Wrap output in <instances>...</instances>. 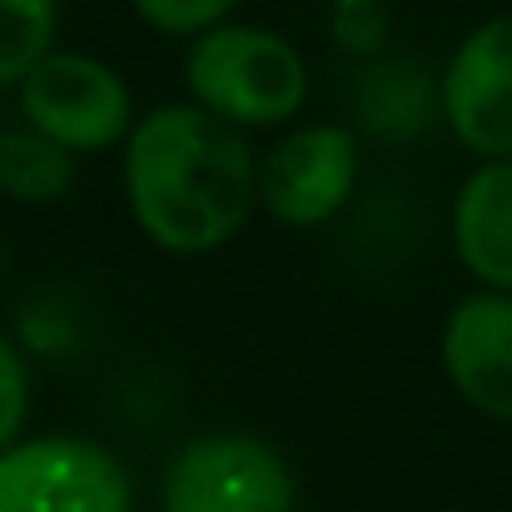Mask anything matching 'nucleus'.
<instances>
[{
	"label": "nucleus",
	"mask_w": 512,
	"mask_h": 512,
	"mask_svg": "<svg viewBox=\"0 0 512 512\" xmlns=\"http://www.w3.org/2000/svg\"><path fill=\"white\" fill-rule=\"evenodd\" d=\"M358 160V130L348 125L294 130L259 160V204L289 229L329 224L358 184Z\"/></svg>",
	"instance_id": "obj_6"
},
{
	"label": "nucleus",
	"mask_w": 512,
	"mask_h": 512,
	"mask_svg": "<svg viewBox=\"0 0 512 512\" xmlns=\"http://www.w3.org/2000/svg\"><path fill=\"white\" fill-rule=\"evenodd\" d=\"M125 199L165 254H209L249 224L259 165L239 125L204 105H160L125 140Z\"/></svg>",
	"instance_id": "obj_1"
},
{
	"label": "nucleus",
	"mask_w": 512,
	"mask_h": 512,
	"mask_svg": "<svg viewBox=\"0 0 512 512\" xmlns=\"http://www.w3.org/2000/svg\"><path fill=\"white\" fill-rule=\"evenodd\" d=\"M443 120L478 160H512V10L483 20L443 70Z\"/></svg>",
	"instance_id": "obj_7"
},
{
	"label": "nucleus",
	"mask_w": 512,
	"mask_h": 512,
	"mask_svg": "<svg viewBox=\"0 0 512 512\" xmlns=\"http://www.w3.org/2000/svg\"><path fill=\"white\" fill-rule=\"evenodd\" d=\"M135 5V15L145 20V25H155V30H165V35H199V30H209V25H219L239 0H130Z\"/></svg>",
	"instance_id": "obj_14"
},
{
	"label": "nucleus",
	"mask_w": 512,
	"mask_h": 512,
	"mask_svg": "<svg viewBox=\"0 0 512 512\" xmlns=\"http://www.w3.org/2000/svg\"><path fill=\"white\" fill-rule=\"evenodd\" d=\"M75 184V150L20 125L0 135V189L20 204H55Z\"/></svg>",
	"instance_id": "obj_11"
},
{
	"label": "nucleus",
	"mask_w": 512,
	"mask_h": 512,
	"mask_svg": "<svg viewBox=\"0 0 512 512\" xmlns=\"http://www.w3.org/2000/svg\"><path fill=\"white\" fill-rule=\"evenodd\" d=\"M165 512H294L289 458L254 433H204L174 453Z\"/></svg>",
	"instance_id": "obj_5"
},
{
	"label": "nucleus",
	"mask_w": 512,
	"mask_h": 512,
	"mask_svg": "<svg viewBox=\"0 0 512 512\" xmlns=\"http://www.w3.org/2000/svg\"><path fill=\"white\" fill-rule=\"evenodd\" d=\"M25 413H30V373H25L20 348L0 334V453L20 438Z\"/></svg>",
	"instance_id": "obj_15"
},
{
	"label": "nucleus",
	"mask_w": 512,
	"mask_h": 512,
	"mask_svg": "<svg viewBox=\"0 0 512 512\" xmlns=\"http://www.w3.org/2000/svg\"><path fill=\"white\" fill-rule=\"evenodd\" d=\"M125 463L70 433L15 438L0 453V512H130Z\"/></svg>",
	"instance_id": "obj_4"
},
{
	"label": "nucleus",
	"mask_w": 512,
	"mask_h": 512,
	"mask_svg": "<svg viewBox=\"0 0 512 512\" xmlns=\"http://www.w3.org/2000/svg\"><path fill=\"white\" fill-rule=\"evenodd\" d=\"M343 95L353 125L383 145H408L443 120V80H433L423 60H403V55L358 60Z\"/></svg>",
	"instance_id": "obj_9"
},
{
	"label": "nucleus",
	"mask_w": 512,
	"mask_h": 512,
	"mask_svg": "<svg viewBox=\"0 0 512 512\" xmlns=\"http://www.w3.org/2000/svg\"><path fill=\"white\" fill-rule=\"evenodd\" d=\"M20 120L75 155H100L130 140L135 100L115 65L75 50H50L20 80Z\"/></svg>",
	"instance_id": "obj_3"
},
{
	"label": "nucleus",
	"mask_w": 512,
	"mask_h": 512,
	"mask_svg": "<svg viewBox=\"0 0 512 512\" xmlns=\"http://www.w3.org/2000/svg\"><path fill=\"white\" fill-rule=\"evenodd\" d=\"M184 85L209 115L239 130H269L304 110L309 65L284 35L219 20L189 40Z\"/></svg>",
	"instance_id": "obj_2"
},
{
	"label": "nucleus",
	"mask_w": 512,
	"mask_h": 512,
	"mask_svg": "<svg viewBox=\"0 0 512 512\" xmlns=\"http://www.w3.org/2000/svg\"><path fill=\"white\" fill-rule=\"evenodd\" d=\"M55 0H0V85H20L55 45Z\"/></svg>",
	"instance_id": "obj_12"
},
{
	"label": "nucleus",
	"mask_w": 512,
	"mask_h": 512,
	"mask_svg": "<svg viewBox=\"0 0 512 512\" xmlns=\"http://www.w3.org/2000/svg\"><path fill=\"white\" fill-rule=\"evenodd\" d=\"M443 368L488 418L512 423V294H468L443 324Z\"/></svg>",
	"instance_id": "obj_8"
},
{
	"label": "nucleus",
	"mask_w": 512,
	"mask_h": 512,
	"mask_svg": "<svg viewBox=\"0 0 512 512\" xmlns=\"http://www.w3.org/2000/svg\"><path fill=\"white\" fill-rule=\"evenodd\" d=\"M0 284H5V249H0Z\"/></svg>",
	"instance_id": "obj_16"
},
{
	"label": "nucleus",
	"mask_w": 512,
	"mask_h": 512,
	"mask_svg": "<svg viewBox=\"0 0 512 512\" xmlns=\"http://www.w3.org/2000/svg\"><path fill=\"white\" fill-rule=\"evenodd\" d=\"M388 30H393V20H388L383 0H334V40L348 55H358V60L383 55Z\"/></svg>",
	"instance_id": "obj_13"
},
{
	"label": "nucleus",
	"mask_w": 512,
	"mask_h": 512,
	"mask_svg": "<svg viewBox=\"0 0 512 512\" xmlns=\"http://www.w3.org/2000/svg\"><path fill=\"white\" fill-rule=\"evenodd\" d=\"M453 249L463 269L483 284L512 294V160H483L453 199Z\"/></svg>",
	"instance_id": "obj_10"
}]
</instances>
